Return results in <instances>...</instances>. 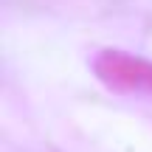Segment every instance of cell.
<instances>
[{"mask_svg": "<svg viewBox=\"0 0 152 152\" xmlns=\"http://www.w3.org/2000/svg\"><path fill=\"white\" fill-rule=\"evenodd\" d=\"M90 68L107 90L127 96H152V59L127 54L121 48H102L90 59Z\"/></svg>", "mask_w": 152, "mask_h": 152, "instance_id": "1", "label": "cell"}]
</instances>
